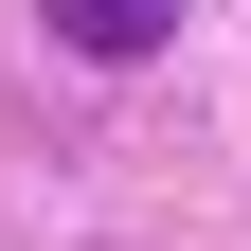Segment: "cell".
I'll list each match as a JSON object with an SVG mask.
<instances>
[{"label":"cell","mask_w":251,"mask_h":251,"mask_svg":"<svg viewBox=\"0 0 251 251\" xmlns=\"http://www.w3.org/2000/svg\"><path fill=\"white\" fill-rule=\"evenodd\" d=\"M162 18H179V0H54V36H72V54H144Z\"/></svg>","instance_id":"1"}]
</instances>
